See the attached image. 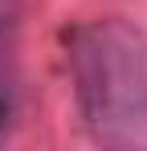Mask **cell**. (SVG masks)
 <instances>
[{
    "instance_id": "obj_1",
    "label": "cell",
    "mask_w": 147,
    "mask_h": 151,
    "mask_svg": "<svg viewBox=\"0 0 147 151\" xmlns=\"http://www.w3.org/2000/svg\"><path fill=\"white\" fill-rule=\"evenodd\" d=\"M74 90L94 139L110 147L147 143V41L127 21H98L74 37Z\"/></svg>"
}]
</instances>
